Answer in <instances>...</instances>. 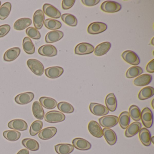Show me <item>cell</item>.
Returning a JSON list of instances; mask_svg holds the SVG:
<instances>
[{
  "label": "cell",
  "instance_id": "1",
  "mask_svg": "<svg viewBox=\"0 0 154 154\" xmlns=\"http://www.w3.org/2000/svg\"><path fill=\"white\" fill-rule=\"evenodd\" d=\"M65 115L61 112L53 110L48 112L45 117V121L51 123H58L65 120Z\"/></svg>",
  "mask_w": 154,
  "mask_h": 154
},
{
  "label": "cell",
  "instance_id": "46",
  "mask_svg": "<svg viewBox=\"0 0 154 154\" xmlns=\"http://www.w3.org/2000/svg\"><path fill=\"white\" fill-rule=\"evenodd\" d=\"M82 3L87 7H93L98 4L100 2V0H82Z\"/></svg>",
  "mask_w": 154,
  "mask_h": 154
},
{
  "label": "cell",
  "instance_id": "52",
  "mask_svg": "<svg viewBox=\"0 0 154 154\" xmlns=\"http://www.w3.org/2000/svg\"><path fill=\"white\" fill-rule=\"evenodd\" d=\"M1 2L0 1V7H1Z\"/></svg>",
  "mask_w": 154,
  "mask_h": 154
},
{
  "label": "cell",
  "instance_id": "23",
  "mask_svg": "<svg viewBox=\"0 0 154 154\" xmlns=\"http://www.w3.org/2000/svg\"><path fill=\"white\" fill-rule=\"evenodd\" d=\"M140 140L142 144L146 146H149L151 144V134L146 128L140 129L139 133Z\"/></svg>",
  "mask_w": 154,
  "mask_h": 154
},
{
  "label": "cell",
  "instance_id": "24",
  "mask_svg": "<svg viewBox=\"0 0 154 154\" xmlns=\"http://www.w3.org/2000/svg\"><path fill=\"white\" fill-rule=\"evenodd\" d=\"M152 79V75L147 74H144L135 78L133 81V84L137 86H146L150 83Z\"/></svg>",
  "mask_w": 154,
  "mask_h": 154
},
{
  "label": "cell",
  "instance_id": "33",
  "mask_svg": "<svg viewBox=\"0 0 154 154\" xmlns=\"http://www.w3.org/2000/svg\"><path fill=\"white\" fill-rule=\"evenodd\" d=\"M23 48L24 51L28 54H33L35 52L34 44L28 37H26L23 39Z\"/></svg>",
  "mask_w": 154,
  "mask_h": 154
},
{
  "label": "cell",
  "instance_id": "12",
  "mask_svg": "<svg viewBox=\"0 0 154 154\" xmlns=\"http://www.w3.org/2000/svg\"><path fill=\"white\" fill-rule=\"evenodd\" d=\"M8 127L11 129L24 131L27 129L28 124L24 120L16 119L11 121L8 124Z\"/></svg>",
  "mask_w": 154,
  "mask_h": 154
},
{
  "label": "cell",
  "instance_id": "13",
  "mask_svg": "<svg viewBox=\"0 0 154 154\" xmlns=\"http://www.w3.org/2000/svg\"><path fill=\"white\" fill-rule=\"evenodd\" d=\"M88 130L91 134L96 138H101L103 137L102 129L100 124L94 120L90 122L88 126Z\"/></svg>",
  "mask_w": 154,
  "mask_h": 154
},
{
  "label": "cell",
  "instance_id": "21",
  "mask_svg": "<svg viewBox=\"0 0 154 154\" xmlns=\"http://www.w3.org/2000/svg\"><path fill=\"white\" fill-rule=\"evenodd\" d=\"M103 135L104 136L107 143L110 146H113L117 142V137L116 133L112 130L108 128H104L102 130Z\"/></svg>",
  "mask_w": 154,
  "mask_h": 154
},
{
  "label": "cell",
  "instance_id": "31",
  "mask_svg": "<svg viewBox=\"0 0 154 154\" xmlns=\"http://www.w3.org/2000/svg\"><path fill=\"white\" fill-rule=\"evenodd\" d=\"M154 94V88L151 86L144 87L140 91L138 98L140 100H147L152 97Z\"/></svg>",
  "mask_w": 154,
  "mask_h": 154
},
{
  "label": "cell",
  "instance_id": "42",
  "mask_svg": "<svg viewBox=\"0 0 154 154\" xmlns=\"http://www.w3.org/2000/svg\"><path fill=\"white\" fill-rule=\"evenodd\" d=\"M43 126V122L40 120L35 121L30 126L29 133L31 136H35L39 133Z\"/></svg>",
  "mask_w": 154,
  "mask_h": 154
},
{
  "label": "cell",
  "instance_id": "37",
  "mask_svg": "<svg viewBox=\"0 0 154 154\" xmlns=\"http://www.w3.org/2000/svg\"><path fill=\"white\" fill-rule=\"evenodd\" d=\"M143 70L140 66H134L129 68L126 74V76L128 78H133L138 77L143 73Z\"/></svg>",
  "mask_w": 154,
  "mask_h": 154
},
{
  "label": "cell",
  "instance_id": "26",
  "mask_svg": "<svg viewBox=\"0 0 154 154\" xmlns=\"http://www.w3.org/2000/svg\"><path fill=\"white\" fill-rule=\"evenodd\" d=\"M32 24V20L29 18H22L17 20L14 24V29L19 31L24 30Z\"/></svg>",
  "mask_w": 154,
  "mask_h": 154
},
{
  "label": "cell",
  "instance_id": "40",
  "mask_svg": "<svg viewBox=\"0 0 154 154\" xmlns=\"http://www.w3.org/2000/svg\"><path fill=\"white\" fill-rule=\"evenodd\" d=\"M129 114L130 117L136 122L139 121L140 120L141 112L139 108L137 105H132L129 109Z\"/></svg>",
  "mask_w": 154,
  "mask_h": 154
},
{
  "label": "cell",
  "instance_id": "36",
  "mask_svg": "<svg viewBox=\"0 0 154 154\" xmlns=\"http://www.w3.org/2000/svg\"><path fill=\"white\" fill-rule=\"evenodd\" d=\"M11 10V4L10 2H6L0 7V20L6 19L10 15Z\"/></svg>",
  "mask_w": 154,
  "mask_h": 154
},
{
  "label": "cell",
  "instance_id": "35",
  "mask_svg": "<svg viewBox=\"0 0 154 154\" xmlns=\"http://www.w3.org/2000/svg\"><path fill=\"white\" fill-rule=\"evenodd\" d=\"M3 136L9 141H15L20 138L21 133L16 130H7L3 132Z\"/></svg>",
  "mask_w": 154,
  "mask_h": 154
},
{
  "label": "cell",
  "instance_id": "45",
  "mask_svg": "<svg viewBox=\"0 0 154 154\" xmlns=\"http://www.w3.org/2000/svg\"><path fill=\"white\" fill-rule=\"evenodd\" d=\"M11 30V26L9 25H3L0 26V38L6 36Z\"/></svg>",
  "mask_w": 154,
  "mask_h": 154
},
{
  "label": "cell",
  "instance_id": "34",
  "mask_svg": "<svg viewBox=\"0 0 154 154\" xmlns=\"http://www.w3.org/2000/svg\"><path fill=\"white\" fill-rule=\"evenodd\" d=\"M119 122L121 128L123 129L127 128L129 125L130 117L129 112L127 111L122 112L119 116Z\"/></svg>",
  "mask_w": 154,
  "mask_h": 154
},
{
  "label": "cell",
  "instance_id": "10",
  "mask_svg": "<svg viewBox=\"0 0 154 154\" xmlns=\"http://www.w3.org/2000/svg\"><path fill=\"white\" fill-rule=\"evenodd\" d=\"M38 53L43 56L52 57L57 55V51L56 48L53 45H45L38 48Z\"/></svg>",
  "mask_w": 154,
  "mask_h": 154
},
{
  "label": "cell",
  "instance_id": "51",
  "mask_svg": "<svg viewBox=\"0 0 154 154\" xmlns=\"http://www.w3.org/2000/svg\"><path fill=\"white\" fill-rule=\"evenodd\" d=\"M154 38H152V40H151V45H152L154 46V42H153V40H154Z\"/></svg>",
  "mask_w": 154,
  "mask_h": 154
},
{
  "label": "cell",
  "instance_id": "48",
  "mask_svg": "<svg viewBox=\"0 0 154 154\" xmlns=\"http://www.w3.org/2000/svg\"><path fill=\"white\" fill-rule=\"evenodd\" d=\"M17 154H29V152L27 149H23L20 150Z\"/></svg>",
  "mask_w": 154,
  "mask_h": 154
},
{
  "label": "cell",
  "instance_id": "7",
  "mask_svg": "<svg viewBox=\"0 0 154 154\" xmlns=\"http://www.w3.org/2000/svg\"><path fill=\"white\" fill-rule=\"evenodd\" d=\"M89 109L91 112L96 116H104L109 113V110L107 107L100 103H91Z\"/></svg>",
  "mask_w": 154,
  "mask_h": 154
},
{
  "label": "cell",
  "instance_id": "20",
  "mask_svg": "<svg viewBox=\"0 0 154 154\" xmlns=\"http://www.w3.org/2000/svg\"><path fill=\"white\" fill-rule=\"evenodd\" d=\"M141 128V123L138 122H132L127 127L125 132V137H131L139 132Z\"/></svg>",
  "mask_w": 154,
  "mask_h": 154
},
{
  "label": "cell",
  "instance_id": "43",
  "mask_svg": "<svg viewBox=\"0 0 154 154\" xmlns=\"http://www.w3.org/2000/svg\"><path fill=\"white\" fill-rule=\"evenodd\" d=\"M26 34L29 37V38L34 39H39L41 38V34L40 32L35 28L29 27L26 30Z\"/></svg>",
  "mask_w": 154,
  "mask_h": 154
},
{
  "label": "cell",
  "instance_id": "2",
  "mask_svg": "<svg viewBox=\"0 0 154 154\" xmlns=\"http://www.w3.org/2000/svg\"><path fill=\"white\" fill-rule=\"evenodd\" d=\"M29 68L35 75L41 76L45 71V67L43 64L35 59H29L27 62Z\"/></svg>",
  "mask_w": 154,
  "mask_h": 154
},
{
  "label": "cell",
  "instance_id": "44",
  "mask_svg": "<svg viewBox=\"0 0 154 154\" xmlns=\"http://www.w3.org/2000/svg\"><path fill=\"white\" fill-rule=\"evenodd\" d=\"M75 0H63L62 2V8L65 10H67L71 8L75 4Z\"/></svg>",
  "mask_w": 154,
  "mask_h": 154
},
{
  "label": "cell",
  "instance_id": "8",
  "mask_svg": "<svg viewBox=\"0 0 154 154\" xmlns=\"http://www.w3.org/2000/svg\"><path fill=\"white\" fill-rule=\"evenodd\" d=\"M122 57L125 62L132 65H138L140 62L137 55L131 50L124 51L122 54Z\"/></svg>",
  "mask_w": 154,
  "mask_h": 154
},
{
  "label": "cell",
  "instance_id": "27",
  "mask_svg": "<svg viewBox=\"0 0 154 154\" xmlns=\"http://www.w3.org/2000/svg\"><path fill=\"white\" fill-rule=\"evenodd\" d=\"M111 44L110 42H105L98 45L94 49V54L97 56L104 55L110 49Z\"/></svg>",
  "mask_w": 154,
  "mask_h": 154
},
{
  "label": "cell",
  "instance_id": "38",
  "mask_svg": "<svg viewBox=\"0 0 154 154\" xmlns=\"http://www.w3.org/2000/svg\"><path fill=\"white\" fill-rule=\"evenodd\" d=\"M61 17L62 20L66 25L72 27L77 26L78 23L77 19L73 15L71 14H64Z\"/></svg>",
  "mask_w": 154,
  "mask_h": 154
},
{
  "label": "cell",
  "instance_id": "22",
  "mask_svg": "<svg viewBox=\"0 0 154 154\" xmlns=\"http://www.w3.org/2000/svg\"><path fill=\"white\" fill-rule=\"evenodd\" d=\"M64 34L62 31L53 30L47 34L45 40L47 43H54L61 40Z\"/></svg>",
  "mask_w": 154,
  "mask_h": 154
},
{
  "label": "cell",
  "instance_id": "5",
  "mask_svg": "<svg viewBox=\"0 0 154 154\" xmlns=\"http://www.w3.org/2000/svg\"><path fill=\"white\" fill-rule=\"evenodd\" d=\"M99 123L103 128H112L116 126L119 122L118 117L114 115L103 116L99 119Z\"/></svg>",
  "mask_w": 154,
  "mask_h": 154
},
{
  "label": "cell",
  "instance_id": "19",
  "mask_svg": "<svg viewBox=\"0 0 154 154\" xmlns=\"http://www.w3.org/2000/svg\"><path fill=\"white\" fill-rule=\"evenodd\" d=\"M20 48L18 47L12 48L7 50L4 54L3 59L6 62H11L16 60L20 54Z\"/></svg>",
  "mask_w": 154,
  "mask_h": 154
},
{
  "label": "cell",
  "instance_id": "50",
  "mask_svg": "<svg viewBox=\"0 0 154 154\" xmlns=\"http://www.w3.org/2000/svg\"><path fill=\"white\" fill-rule=\"evenodd\" d=\"M154 137H151V142H152L153 143V144H154Z\"/></svg>",
  "mask_w": 154,
  "mask_h": 154
},
{
  "label": "cell",
  "instance_id": "15",
  "mask_svg": "<svg viewBox=\"0 0 154 154\" xmlns=\"http://www.w3.org/2000/svg\"><path fill=\"white\" fill-rule=\"evenodd\" d=\"M73 146L76 149L81 150H89L91 148V143L82 138H75L73 140Z\"/></svg>",
  "mask_w": 154,
  "mask_h": 154
},
{
  "label": "cell",
  "instance_id": "30",
  "mask_svg": "<svg viewBox=\"0 0 154 154\" xmlns=\"http://www.w3.org/2000/svg\"><path fill=\"white\" fill-rule=\"evenodd\" d=\"M39 101L42 106L48 109H54L57 104L55 100L48 97H41L39 99Z\"/></svg>",
  "mask_w": 154,
  "mask_h": 154
},
{
  "label": "cell",
  "instance_id": "11",
  "mask_svg": "<svg viewBox=\"0 0 154 154\" xmlns=\"http://www.w3.org/2000/svg\"><path fill=\"white\" fill-rule=\"evenodd\" d=\"M35 97V94L31 92L23 93L17 95L15 101L17 104L25 105L31 102Z\"/></svg>",
  "mask_w": 154,
  "mask_h": 154
},
{
  "label": "cell",
  "instance_id": "4",
  "mask_svg": "<svg viewBox=\"0 0 154 154\" xmlns=\"http://www.w3.org/2000/svg\"><path fill=\"white\" fill-rule=\"evenodd\" d=\"M140 119L143 125L146 128H149L152 127L153 122V113L149 108L146 107L143 109L141 112Z\"/></svg>",
  "mask_w": 154,
  "mask_h": 154
},
{
  "label": "cell",
  "instance_id": "3",
  "mask_svg": "<svg viewBox=\"0 0 154 154\" xmlns=\"http://www.w3.org/2000/svg\"><path fill=\"white\" fill-rule=\"evenodd\" d=\"M122 6L116 2L106 1L102 3L100 9L106 13H113L120 11Z\"/></svg>",
  "mask_w": 154,
  "mask_h": 154
},
{
  "label": "cell",
  "instance_id": "29",
  "mask_svg": "<svg viewBox=\"0 0 154 154\" xmlns=\"http://www.w3.org/2000/svg\"><path fill=\"white\" fill-rule=\"evenodd\" d=\"M32 112L35 118L38 119L42 120L45 117V111L41 103L36 101L32 105Z\"/></svg>",
  "mask_w": 154,
  "mask_h": 154
},
{
  "label": "cell",
  "instance_id": "16",
  "mask_svg": "<svg viewBox=\"0 0 154 154\" xmlns=\"http://www.w3.org/2000/svg\"><path fill=\"white\" fill-rule=\"evenodd\" d=\"M64 72V69L60 66H52L45 70V75L48 78L56 79L60 77Z\"/></svg>",
  "mask_w": 154,
  "mask_h": 154
},
{
  "label": "cell",
  "instance_id": "9",
  "mask_svg": "<svg viewBox=\"0 0 154 154\" xmlns=\"http://www.w3.org/2000/svg\"><path fill=\"white\" fill-rule=\"evenodd\" d=\"M94 47L87 43L78 44L75 48V54L77 55H86L91 54L94 51Z\"/></svg>",
  "mask_w": 154,
  "mask_h": 154
},
{
  "label": "cell",
  "instance_id": "47",
  "mask_svg": "<svg viewBox=\"0 0 154 154\" xmlns=\"http://www.w3.org/2000/svg\"><path fill=\"white\" fill-rule=\"evenodd\" d=\"M146 71L150 73L154 72V59H152L147 64L146 66Z\"/></svg>",
  "mask_w": 154,
  "mask_h": 154
},
{
  "label": "cell",
  "instance_id": "14",
  "mask_svg": "<svg viewBox=\"0 0 154 154\" xmlns=\"http://www.w3.org/2000/svg\"><path fill=\"white\" fill-rule=\"evenodd\" d=\"M44 13L48 17L54 19H58L61 17V13L54 6L49 4H44L43 7Z\"/></svg>",
  "mask_w": 154,
  "mask_h": 154
},
{
  "label": "cell",
  "instance_id": "25",
  "mask_svg": "<svg viewBox=\"0 0 154 154\" xmlns=\"http://www.w3.org/2000/svg\"><path fill=\"white\" fill-rule=\"evenodd\" d=\"M56 152L58 154H70L74 149V147L70 144H59L54 146Z\"/></svg>",
  "mask_w": 154,
  "mask_h": 154
},
{
  "label": "cell",
  "instance_id": "49",
  "mask_svg": "<svg viewBox=\"0 0 154 154\" xmlns=\"http://www.w3.org/2000/svg\"><path fill=\"white\" fill-rule=\"evenodd\" d=\"M154 99H153V100H152V101H151V106H152V108H153V109H154Z\"/></svg>",
  "mask_w": 154,
  "mask_h": 154
},
{
  "label": "cell",
  "instance_id": "28",
  "mask_svg": "<svg viewBox=\"0 0 154 154\" xmlns=\"http://www.w3.org/2000/svg\"><path fill=\"white\" fill-rule=\"evenodd\" d=\"M105 104L109 110L112 112L115 111L117 107V99L114 94L110 93L105 98Z\"/></svg>",
  "mask_w": 154,
  "mask_h": 154
},
{
  "label": "cell",
  "instance_id": "41",
  "mask_svg": "<svg viewBox=\"0 0 154 154\" xmlns=\"http://www.w3.org/2000/svg\"><path fill=\"white\" fill-rule=\"evenodd\" d=\"M58 109L63 113H72L74 111V108L72 104L66 102H61L57 105Z\"/></svg>",
  "mask_w": 154,
  "mask_h": 154
},
{
  "label": "cell",
  "instance_id": "6",
  "mask_svg": "<svg viewBox=\"0 0 154 154\" xmlns=\"http://www.w3.org/2000/svg\"><path fill=\"white\" fill-rule=\"evenodd\" d=\"M107 26L105 23L94 22L91 23L88 27L87 32L91 35H98L105 31L107 29Z\"/></svg>",
  "mask_w": 154,
  "mask_h": 154
},
{
  "label": "cell",
  "instance_id": "17",
  "mask_svg": "<svg viewBox=\"0 0 154 154\" xmlns=\"http://www.w3.org/2000/svg\"><path fill=\"white\" fill-rule=\"evenodd\" d=\"M57 132V129L54 127L45 128L39 132L38 137L43 140L50 139L54 137Z\"/></svg>",
  "mask_w": 154,
  "mask_h": 154
},
{
  "label": "cell",
  "instance_id": "39",
  "mask_svg": "<svg viewBox=\"0 0 154 154\" xmlns=\"http://www.w3.org/2000/svg\"><path fill=\"white\" fill-rule=\"evenodd\" d=\"M45 26L48 29L57 30L62 27V23L60 21L53 19H48L45 21Z\"/></svg>",
  "mask_w": 154,
  "mask_h": 154
},
{
  "label": "cell",
  "instance_id": "32",
  "mask_svg": "<svg viewBox=\"0 0 154 154\" xmlns=\"http://www.w3.org/2000/svg\"><path fill=\"white\" fill-rule=\"evenodd\" d=\"M22 144L27 149L31 151H37L39 149V143L35 140L31 138H25L22 141Z\"/></svg>",
  "mask_w": 154,
  "mask_h": 154
},
{
  "label": "cell",
  "instance_id": "18",
  "mask_svg": "<svg viewBox=\"0 0 154 154\" xmlns=\"http://www.w3.org/2000/svg\"><path fill=\"white\" fill-rule=\"evenodd\" d=\"M45 16L44 12L41 10H38L34 13L33 22L35 28L40 29L44 25L45 21Z\"/></svg>",
  "mask_w": 154,
  "mask_h": 154
}]
</instances>
